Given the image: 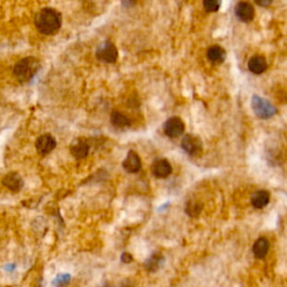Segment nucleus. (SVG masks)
I'll return each instance as SVG.
<instances>
[{
	"instance_id": "obj_9",
	"label": "nucleus",
	"mask_w": 287,
	"mask_h": 287,
	"mask_svg": "<svg viewBox=\"0 0 287 287\" xmlns=\"http://www.w3.org/2000/svg\"><path fill=\"white\" fill-rule=\"evenodd\" d=\"M236 16L244 23L252 22L255 17V9L248 1H240L236 7Z\"/></svg>"
},
{
	"instance_id": "obj_20",
	"label": "nucleus",
	"mask_w": 287,
	"mask_h": 287,
	"mask_svg": "<svg viewBox=\"0 0 287 287\" xmlns=\"http://www.w3.org/2000/svg\"><path fill=\"white\" fill-rule=\"evenodd\" d=\"M203 5L208 13H216L221 6V0H203Z\"/></svg>"
},
{
	"instance_id": "obj_15",
	"label": "nucleus",
	"mask_w": 287,
	"mask_h": 287,
	"mask_svg": "<svg viewBox=\"0 0 287 287\" xmlns=\"http://www.w3.org/2000/svg\"><path fill=\"white\" fill-rule=\"evenodd\" d=\"M270 194L265 190H260L253 194L252 204L255 209H264L269 203Z\"/></svg>"
},
{
	"instance_id": "obj_24",
	"label": "nucleus",
	"mask_w": 287,
	"mask_h": 287,
	"mask_svg": "<svg viewBox=\"0 0 287 287\" xmlns=\"http://www.w3.org/2000/svg\"><path fill=\"white\" fill-rule=\"evenodd\" d=\"M102 287H112V286H110V285H103Z\"/></svg>"
},
{
	"instance_id": "obj_12",
	"label": "nucleus",
	"mask_w": 287,
	"mask_h": 287,
	"mask_svg": "<svg viewBox=\"0 0 287 287\" xmlns=\"http://www.w3.org/2000/svg\"><path fill=\"white\" fill-rule=\"evenodd\" d=\"M71 154L75 157L76 159H82L84 157L88 156L89 151H90V146H89L88 141L84 139H76L70 148Z\"/></svg>"
},
{
	"instance_id": "obj_19",
	"label": "nucleus",
	"mask_w": 287,
	"mask_h": 287,
	"mask_svg": "<svg viewBox=\"0 0 287 287\" xmlns=\"http://www.w3.org/2000/svg\"><path fill=\"white\" fill-rule=\"evenodd\" d=\"M202 204L197 201H190L185 208V212H187L190 217H197L202 211Z\"/></svg>"
},
{
	"instance_id": "obj_3",
	"label": "nucleus",
	"mask_w": 287,
	"mask_h": 287,
	"mask_svg": "<svg viewBox=\"0 0 287 287\" xmlns=\"http://www.w3.org/2000/svg\"><path fill=\"white\" fill-rule=\"evenodd\" d=\"M252 104L255 114L259 117V118L267 119L276 114V109H275L273 104L269 103L265 99L259 98V96H254Z\"/></svg>"
},
{
	"instance_id": "obj_11",
	"label": "nucleus",
	"mask_w": 287,
	"mask_h": 287,
	"mask_svg": "<svg viewBox=\"0 0 287 287\" xmlns=\"http://www.w3.org/2000/svg\"><path fill=\"white\" fill-rule=\"evenodd\" d=\"M2 184L11 192H18L23 188V179L18 173H8L2 179Z\"/></svg>"
},
{
	"instance_id": "obj_8",
	"label": "nucleus",
	"mask_w": 287,
	"mask_h": 287,
	"mask_svg": "<svg viewBox=\"0 0 287 287\" xmlns=\"http://www.w3.org/2000/svg\"><path fill=\"white\" fill-rule=\"evenodd\" d=\"M182 148L187 152L189 155L197 156L200 155L202 152V144L199 138L194 137L192 135L185 136L183 140H182Z\"/></svg>"
},
{
	"instance_id": "obj_10",
	"label": "nucleus",
	"mask_w": 287,
	"mask_h": 287,
	"mask_svg": "<svg viewBox=\"0 0 287 287\" xmlns=\"http://www.w3.org/2000/svg\"><path fill=\"white\" fill-rule=\"evenodd\" d=\"M123 167L127 173L134 174V173L139 172L141 168V160L138 154L134 151L129 152L127 157L124 160Z\"/></svg>"
},
{
	"instance_id": "obj_14",
	"label": "nucleus",
	"mask_w": 287,
	"mask_h": 287,
	"mask_svg": "<svg viewBox=\"0 0 287 287\" xmlns=\"http://www.w3.org/2000/svg\"><path fill=\"white\" fill-rule=\"evenodd\" d=\"M269 252V241L264 237L258 238L253 246V254L258 259H262Z\"/></svg>"
},
{
	"instance_id": "obj_17",
	"label": "nucleus",
	"mask_w": 287,
	"mask_h": 287,
	"mask_svg": "<svg viewBox=\"0 0 287 287\" xmlns=\"http://www.w3.org/2000/svg\"><path fill=\"white\" fill-rule=\"evenodd\" d=\"M111 124L117 128H126L130 126V120L120 111H115L111 115Z\"/></svg>"
},
{
	"instance_id": "obj_1",
	"label": "nucleus",
	"mask_w": 287,
	"mask_h": 287,
	"mask_svg": "<svg viewBox=\"0 0 287 287\" xmlns=\"http://www.w3.org/2000/svg\"><path fill=\"white\" fill-rule=\"evenodd\" d=\"M62 25L61 14L52 8H44L35 16V26L43 35H54Z\"/></svg>"
},
{
	"instance_id": "obj_4",
	"label": "nucleus",
	"mask_w": 287,
	"mask_h": 287,
	"mask_svg": "<svg viewBox=\"0 0 287 287\" xmlns=\"http://www.w3.org/2000/svg\"><path fill=\"white\" fill-rule=\"evenodd\" d=\"M96 58L104 63H115L118 59V51L111 42H104L96 50Z\"/></svg>"
},
{
	"instance_id": "obj_6",
	"label": "nucleus",
	"mask_w": 287,
	"mask_h": 287,
	"mask_svg": "<svg viewBox=\"0 0 287 287\" xmlns=\"http://www.w3.org/2000/svg\"><path fill=\"white\" fill-rule=\"evenodd\" d=\"M36 151L39 154V155L45 156L48 154L54 151V148L56 147V140L53 136L51 135H42L39 136L37 140H36Z\"/></svg>"
},
{
	"instance_id": "obj_22",
	"label": "nucleus",
	"mask_w": 287,
	"mask_h": 287,
	"mask_svg": "<svg viewBox=\"0 0 287 287\" xmlns=\"http://www.w3.org/2000/svg\"><path fill=\"white\" fill-rule=\"evenodd\" d=\"M255 2L261 7H268L273 2V0H255Z\"/></svg>"
},
{
	"instance_id": "obj_13",
	"label": "nucleus",
	"mask_w": 287,
	"mask_h": 287,
	"mask_svg": "<svg viewBox=\"0 0 287 287\" xmlns=\"http://www.w3.org/2000/svg\"><path fill=\"white\" fill-rule=\"evenodd\" d=\"M248 68L254 74H261L264 73L266 68H267V62H266L264 56L255 55L249 60Z\"/></svg>"
},
{
	"instance_id": "obj_16",
	"label": "nucleus",
	"mask_w": 287,
	"mask_h": 287,
	"mask_svg": "<svg viewBox=\"0 0 287 287\" xmlns=\"http://www.w3.org/2000/svg\"><path fill=\"white\" fill-rule=\"evenodd\" d=\"M207 58L212 64H220L225 59V52L221 46L214 45L208 50Z\"/></svg>"
},
{
	"instance_id": "obj_23",
	"label": "nucleus",
	"mask_w": 287,
	"mask_h": 287,
	"mask_svg": "<svg viewBox=\"0 0 287 287\" xmlns=\"http://www.w3.org/2000/svg\"><path fill=\"white\" fill-rule=\"evenodd\" d=\"M123 287H131L130 284H127V285H123Z\"/></svg>"
},
{
	"instance_id": "obj_5",
	"label": "nucleus",
	"mask_w": 287,
	"mask_h": 287,
	"mask_svg": "<svg viewBox=\"0 0 287 287\" xmlns=\"http://www.w3.org/2000/svg\"><path fill=\"white\" fill-rule=\"evenodd\" d=\"M185 130L184 123L179 117H172L164 124V132L169 138H177Z\"/></svg>"
},
{
	"instance_id": "obj_2",
	"label": "nucleus",
	"mask_w": 287,
	"mask_h": 287,
	"mask_svg": "<svg viewBox=\"0 0 287 287\" xmlns=\"http://www.w3.org/2000/svg\"><path fill=\"white\" fill-rule=\"evenodd\" d=\"M40 64L37 59L25 58L18 61L14 66V75L20 83H25L33 79V76L37 73Z\"/></svg>"
},
{
	"instance_id": "obj_7",
	"label": "nucleus",
	"mask_w": 287,
	"mask_h": 287,
	"mask_svg": "<svg viewBox=\"0 0 287 287\" xmlns=\"http://www.w3.org/2000/svg\"><path fill=\"white\" fill-rule=\"evenodd\" d=\"M172 165L167 159H157L152 165V173L157 179H166L172 174Z\"/></svg>"
},
{
	"instance_id": "obj_21",
	"label": "nucleus",
	"mask_w": 287,
	"mask_h": 287,
	"mask_svg": "<svg viewBox=\"0 0 287 287\" xmlns=\"http://www.w3.org/2000/svg\"><path fill=\"white\" fill-rule=\"evenodd\" d=\"M132 256L130 254H128V253H124L123 255H121V261L125 262V264H130V262L132 261Z\"/></svg>"
},
{
	"instance_id": "obj_18",
	"label": "nucleus",
	"mask_w": 287,
	"mask_h": 287,
	"mask_svg": "<svg viewBox=\"0 0 287 287\" xmlns=\"http://www.w3.org/2000/svg\"><path fill=\"white\" fill-rule=\"evenodd\" d=\"M161 262H163V256L160 254H154L145 262V268L148 272H155L159 268Z\"/></svg>"
}]
</instances>
